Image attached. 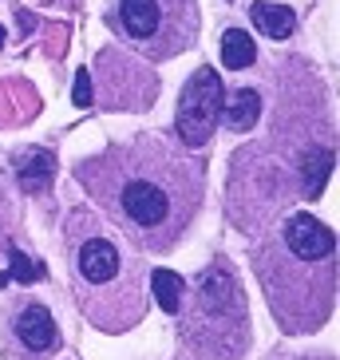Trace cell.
<instances>
[{"label": "cell", "mask_w": 340, "mask_h": 360, "mask_svg": "<svg viewBox=\"0 0 340 360\" xmlns=\"http://www.w3.org/2000/svg\"><path fill=\"white\" fill-rule=\"evenodd\" d=\"M249 20L261 36L269 40H289L293 28H297V12L289 8V4H273V0H254L249 4Z\"/></svg>", "instance_id": "cell-12"}, {"label": "cell", "mask_w": 340, "mask_h": 360, "mask_svg": "<svg viewBox=\"0 0 340 360\" xmlns=\"http://www.w3.org/2000/svg\"><path fill=\"white\" fill-rule=\"evenodd\" d=\"M269 309L285 333H317L336 301V233L317 214H285L266 226L254 254Z\"/></svg>", "instance_id": "cell-2"}, {"label": "cell", "mask_w": 340, "mask_h": 360, "mask_svg": "<svg viewBox=\"0 0 340 360\" xmlns=\"http://www.w3.org/2000/svg\"><path fill=\"white\" fill-rule=\"evenodd\" d=\"M111 24L143 56L170 60L198 36V0H115Z\"/></svg>", "instance_id": "cell-6"}, {"label": "cell", "mask_w": 340, "mask_h": 360, "mask_svg": "<svg viewBox=\"0 0 340 360\" xmlns=\"http://www.w3.org/2000/svg\"><path fill=\"white\" fill-rule=\"evenodd\" d=\"M150 277V293H155V301H159L162 313H170V317H178V305H182V293H186V281H182L174 269H155Z\"/></svg>", "instance_id": "cell-15"}, {"label": "cell", "mask_w": 340, "mask_h": 360, "mask_svg": "<svg viewBox=\"0 0 340 360\" xmlns=\"http://www.w3.org/2000/svg\"><path fill=\"white\" fill-rule=\"evenodd\" d=\"M222 99H225V87L214 68H198L186 79L178 111H174V131H178V143L186 150H202L214 139V131L222 123Z\"/></svg>", "instance_id": "cell-7"}, {"label": "cell", "mask_w": 340, "mask_h": 360, "mask_svg": "<svg viewBox=\"0 0 340 360\" xmlns=\"http://www.w3.org/2000/svg\"><path fill=\"white\" fill-rule=\"evenodd\" d=\"M297 159H266V147H245L234 155L230 179V218L242 230H266L285 214L293 198H301Z\"/></svg>", "instance_id": "cell-5"}, {"label": "cell", "mask_w": 340, "mask_h": 360, "mask_svg": "<svg viewBox=\"0 0 340 360\" xmlns=\"http://www.w3.org/2000/svg\"><path fill=\"white\" fill-rule=\"evenodd\" d=\"M75 179L107 214V226L147 254H170L186 238L206 194L202 162L155 135L87 155L75 162Z\"/></svg>", "instance_id": "cell-1"}, {"label": "cell", "mask_w": 340, "mask_h": 360, "mask_svg": "<svg viewBox=\"0 0 340 360\" xmlns=\"http://www.w3.org/2000/svg\"><path fill=\"white\" fill-rule=\"evenodd\" d=\"M96 64H99L96 75L103 79V107L123 111V87H127V107L131 111H147L155 91H159V79L150 75V68L123 60V52H115V48H107Z\"/></svg>", "instance_id": "cell-9"}, {"label": "cell", "mask_w": 340, "mask_h": 360, "mask_svg": "<svg viewBox=\"0 0 340 360\" xmlns=\"http://www.w3.org/2000/svg\"><path fill=\"white\" fill-rule=\"evenodd\" d=\"M178 333L194 360H242L249 352V305L242 277L225 257H214L182 293Z\"/></svg>", "instance_id": "cell-4"}, {"label": "cell", "mask_w": 340, "mask_h": 360, "mask_svg": "<svg viewBox=\"0 0 340 360\" xmlns=\"http://www.w3.org/2000/svg\"><path fill=\"white\" fill-rule=\"evenodd\" d=\"M0 44H4V28H0Z\"/></svg>", "instance_id": "cell-19"}, {"label": "cell", "mask_w": 340, "mask_h": 360, "mask_svg": "<svg viewBox=\"0 0 340 360\" xmlns=\"http://www.w3.org/2000/svg\"><path fill=\"white\" fill-rule=\"evenodd\" d=\"M75 103H79V107L96 103V91H91V72H87V68H79V72H75Z\"/></svg>", "instance_id": "cell-17"}, {"label": "cell", "mask_w": 340, "mask_h": 360, "mask_svg": "<svg viewBox=\"0 0 340 360\" xmlns=\"http://www.w3.org/2000/svg\"><path fill=\"white\" fill-rule=\"evenodd\" d=\"M0 194H4V191H0ZM0 202H4V198H0ZM0 238H4V218H0Z\"/></svg>", "instance_id": "cell-18"}, {"label": "cell", "mask_w": 340, "mask_h": 360, "mask_svg": "<svg viewBox=\"0 0 340 360\" xmlns=\"http://www.w3.org/2000/svg\"><path fill=\"white\" fill-rule=\"evenodd\" d=\"M55 349H60V325H55L52 309L24 297L4 321V352H8V360H48Z\"/></svg>", "instance_id": "cell-8"}, {"label": "cell", "mask_w": 340, "mask_h": 360, "mask_svg": "<svg viewBox=\"0 0 340 360\" xmlns=\"http://www.w3.org/2000/svg\"><path fill=\"white\" fill-rule=\"evenodd\" d=\"M16 179H20L24 194H48V186L55 179V155L44 147L24 150L20 159H16Z\"/></svg>", "instance_id": "cell-10"}, {"label": "cell", "mask_w": 340, "mask_h": 360, "mask_svg": "<svg viewBox=\"0 0 340 360\" xmlns=\"http://www.w3.org/2000/svg\"><path fill=\"white\" fill-rule=\"evenodd\" d=\"M64 254L79 313L103 333H127L147 313V265L131 257L123 233L91 210H67Z\"/></svg>", "instance_id": "cell-3"}, {"label": "cell", "mask_w": 340, "mask_h": 360, "mask_svg": "<svg viewBox=\"0 0 340 360\" xmlns=\"http://www.w3.org/2000/svg\"><path fill=\"white\" fill-rule=\"evenodd\" d=\"M254 60H257L254 36H245L242 28H225L222 32V64L230 72H245V68H254Z\"/></svg>", "instance_id": "cell-14"}, {"label": "cell", "mask_w": 340, "mask_h": 360, "mask_svg": "<svg viewBox=\"0 0 340 360\" xmlns=\"http://www.w3.org/2000/svg\"><path fill=\"white\" fill-rule=\"evenodd\" d=\"M329 170H332V147H317V143H308V147L301 150V162H297L301 198H320L325 182H329Z\"/></svg>", "instance_id": "cell-11"}, {"label": "cell", "mask_w": 340, "mask_h": 360, "mask_svg": "<svg viewBox=\"0 0 340 360\" xmlns=\"http://www.w3.org/2000/svg\"><path fill=\"white\" fill-rule=\"evenodd\" d=\"M12 277H16V281H24V285H32L36 277H44V265H36V262H28V257L20 254V250H12ZM8 277V281H12Z\"/></svg>", "instance_id": "cell-16"}, {"label": "cell", "mask_w": 340, "mask_h": 360, "mask_svg": "<svg viewBox=\"0 0 340 360\" xmlns=\"http://www.w3.org/2000/svg\"><path fill=\"white\" fill-rule=\"evenodd\" d=\"M257 119H261V96L254 87H242L222 103V123L230 131H254Z\"/></svg>", "instance_id": "cell-13"}]
</instances>
